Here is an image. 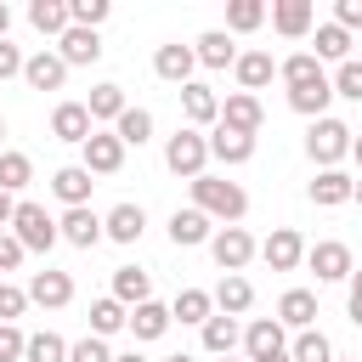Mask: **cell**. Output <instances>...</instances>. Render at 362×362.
Returning a JSON list of instances; mask_svg holds the SVG:
<instances>
[{
    "mask_svg": "<svg viewBox=\"0 0 362 362\" xmlns=\"http://www.w3.org/2000/svg\"><path fill=\"white\" fill-rule=\"evenodd\" d=\"M351 204H362V175H356V187H351Z\"/></svg>",
    "mask_w": 362,
    "mask_h": 362,
    "instance_id": "56",
    "label": "cell"
},
{
    "mask_svg": "<svg viewBox=\"0 0 362 362\" xmlns=\"http://www.w3.org/2000/svg\"><path fill=\"white\" fill-rule=\"evenodd\" d=\"M79 153H85L79 164H85L90 175H119V164H124V141H119L113 130H90V141H85Z\"/></svg>",
    "mask_w": 362,
    "mask_h": 362,
    "instance_id": "7",
    "label": "cell"
},
{
    "mask_svg": "<svg viewBox=\"0 0 362 362\" xmlns=\"http://www.w3.org/2000/svg\"><path fill=\"white\" fill-rule=\"evenodd\" d=\"M288 362H334V345H328V334H317V328H305V334L294 339V351H288Z\"/></svg>",
    "mask_w": 362,
    "mask_h": 362,
    "instance_id": "42",
    "label": "cell"
},
{
    "mask_svg": "<svg viewBox=\"0 0 362 362\" xmlns=\"http://www.w3.org/2000/svg\"><path fill=\"white\" fill-rule=\"evenodd\" d=\"M6 28H11V6L0 0V40H6Z\"/></svg>",
    "mask_w": 362,
    "mask_h": 362,
    "instance_id": "53",
    "label": "cell"
},
{
    "mask_svg": "<svg viewBox=\"0 0 362 362\" xmlns=\"http://www.w3.org/2000/svg\"><path fill=\"white\" fill-rule=\"evenodd\" d=\"M113 300L130 311V305H141V300H153V277L141 272V266H119L113 272Z\"/></svg>",
    "mask_w": 362,
    "mask_h": 362,
    "instance_id": "28",
    "label": "cell"
},
{
    "mask_svg": "<svg viewBox=\"0 0 362 362\" xmlns=\"http://www.w3.org/2000/svg\"><path fill=\"white\" fill-rule=\"evenodd\" d=\"M130 102H124V85H96L90 90V102H85V113H90V124H119V113H124Z\"/></svg>",
    "mask_w": 362,
    "mask_h": 362,
    "instance_id": "31",
    "label": "cell"
},
{
    "mask_svg": "<svg viewBox=\"0 0 362 362\" xmlns=\"http://www.w3.org/2000/svg\"><path fill=\"white\" fill-rule=\"evenodd\" d=\"M209 300H215V311H221V317H243V311L255 305V283H249L243 272H226V277L215 283V294H209Z\"/></svg>",
    "mask_w": 362,
    "mask_h": 362,
    "instance_id": "18",
    "label": "cell"
},
{
    "mask_svg": "<svg viewBox=\"0 0 362 362\" xmlns=\"http://www.w3.org/2000/svg\"><path fill=\"white\" fill-rule=\"evenodd\" d=\"M28 300H34V305H45V311H62V305L74 300V277L45 266V272H34V283H28Z\"/></svg>",
    "mask_w": 362,
    "mask_h": 362,
    "instance_id": "17",
    "label": "cell"
},
{
    "mask_svg": "<svg viewBox=\"0 0 362 362\" xmlns=\"http://www.w3.org/2000/svg\"><path fill=\"white\" fill-rule=\"evenodd\" d=\"M209 238H215V221H209L204 209L187 204V209L170 215V243H175V249H198V243H209Z\"/></svg>",
    "mask_w": 362,
    "mask_h": 362,
    "instance_id": "12",
    "label": "cell"
},
{
    "mask_svg": "<svg viewBox=\"0 0 362 362\" xmlns=\"http://www.w3.org/2000/svg\"><path fill=\"white\" fill-rule=\"evenodd\" d=\"M28 311V288H17V283H0V322H17Z\"/></svg>",
    "mask_w": 362,
    "mask_h": 362,
    "instance_id": "45",
    "label": "cell"
},
{
    "mask_svg": "<svg viewBox=\"0 0 362 362\" xmlns=\"http://www.w3.org/2000/svg\"><path fill=\"white\" fill-rule=\"evenodd\" d=\"M277 74H283V85H288V90H294V85H317V79H328V74H322V62H317L311 51H294L288 62H277Z\"/></svg>",
    "mask_w": 362,
    "mask_h": 362,
    "instance_id": "36",
    "label": "cell"
},
{
    "mask_svg": "<svg viewBox=\"0 0 362 362\" xmlns=\"http://www.w3.org/2000/svg\"><path fill=\"white\" fill-rule=\"evenodd\" d=\"M209 158H221V164H249V158H255V136L215 124V130H209Z\"/></svg>",
    "mask_w": 362,
    "mask_h": 362,
    "instance_id": "23",
    "label": "cell"
},
{
    "mask_svg": "<svg viewBox=\"0 0 362 362\" xmlns=\"http://www.w3.org/2000/svg\"><path fill=\"white\" fill-rule=\"evenodd\" d=\"M238 339H243V334H238V317H221V311H215V317L204 322V351H209V356H232Z\"/></svg>",
    "mask_w": 362,
    "mask_h": 362,
    "instance_id": "34",
    "label": "cell"
},
{
    "mask_svg": "<svg viewBox=\"0 0 362 362\" xmlns=\"http://www.w3.org/2000/svg\"><path fill=\"white\" fill-rule=\"evenodd\" d=\"M57 238H68L74 249H96V243H102V215H96L90 204H79V209H62V221H57Z\"/></svg>",
    "mask_w": 362,
    "mask_h": 362,
    "instance_id": "11",
    "label": "cell"
},
{
    "mask_svg": "<svg viewBox=\"0 0 362 362\" xmlns=\"http://www.w3.org/2000/svg\"><path fill=\"white\" fill-rule=\"evenodd\" d=\"M334 23L351 34V28H362V0H334Z\"/></svg>",
    "mask_w": 362,
    "mask_h": 362,
    "instance_id": "48",
    "label": "cell"
},
{
    "mask_svg": "<svg viewBox=\"0 0 362 362\" xmlns=\"http://www.w3.org/2000/svg\"><path fill=\"white\" fill-rule=\"evenodd\" d=\"M28 23H34L40 34L62 40V34H68V0H34V6H28Z\"/></svg>",
    "mask_w": 362,
    "mask_h": 362,
    "instance_id": "32",
    "label": "cell"
},
{
    "mask_svg": "<svg viewBox=\"0 0 362 362\" xmlns=\"http://www.w3.org/2000/svg\"><path fill=\"white\" fill-rule=\"evenodd\" d=\"M351 322L362 328V272H351Z\"/></svg>",
    "mask_w": 362,
    "mask_h": 362,
    "instance_id": "51",
    "label": "cell"
},
{
    "mask_svg": "<svg viewBox=\"0 0 362 362\" xmlns=\"http://www.w3.org/2000/svg\"><path fill=\"white\" fill-rule=\"evenodd\" d=\"M351 158H356V164H362V136H351Z\"/></svg>",
    "mask_w": 362,
    "mask_h": 362,
    "instance_id": "55",
    "label": "cell"
},
{
    "mask_svg": "<svg viewBox=\"0 0 362 362\" xmlns=\"http://www.w3.org/2000/svg\"><path fill=\"white\" fill-rule=\"evenodd\" d=\"M28 181H34L28 153H0V192H23Z\"/></svg>",
    "mask_w": 362,
    "mask_h": 362,
    "instance_id": "40",
    "label": "cell"
},
{
    "mask_svg": "<svg viewBox=\"0 0 362 362\" xmlns=\"http://www.w3.org/2000/svg\"><path fill=\"white\" fill-rule=\"evenodd\" d=\"M23 345H28V334L17 322H0V362H23Z\"/></svg>",
    "mask_w": 362,
    "mask_h": 362,
    "instance_id": "47",
    "label": "cell"
},
{
    "mask_svg": "<svg viewBox=\"0 0 362 362\" xmlns=\"http://www.w3.org/2000/svg\"><path fill=\"white\" fill-rule=\"evenodd\" d=\"M90 187H96V181H90V170H85V164H62V170L51 175V192H57V198H62L68 209L90 204Z\"/></svg>",
    "mask_w": 362,
    "mask_h": 362,
    "instance_id": "24",
    "label": "cell"
},
{
    "mask_svg": "<svg viewBox=\"0 0 362 362\" xmlns=\"http://www.w3.org/2000/svg\"><path fill=\"white\" fill-rule=\"evenodd\" d=\"M311 17H317L311 0H277V6H272V28H277L283 40H305V34H311Z\"/></svg>",
    "mask_w": 362,
    "mask_h": 362,
    "instance_id": "22",
    "label": "cell"
},
{
    "mask_svg": "<svg viewBox=\"0 0 362 362\" xmlns=\"http://www.w3.org/2000/svg\"><path fill=\"white\" fill-rule=\"evenodd\" d=\"M351 124L345 119H311V130H305V153H311V164H322V170H339V158L351 153Z\"/></svg>",
    "mask_w": 362,
    "mask_h": 362,
    "instance_id": "2",
    "label": "cell"
},
{
    "mask_svg": "<svg viewBox=\"0 0 362 362\" xmlns=\"http://www.w3.org/2000/svg\"><path fill=\"white\" fill-rule=\"evenodd\" d=\"M192 68H198V57H192V45H181V40H170V45L153 51V74H158L164 85H192Z\"/></svg>",
    "mask_w": 362,
    "mask_h": 362,
    "instance_id": "9",
    "label": "cell"
},
{
    "mask_svg": "<svg viewBox=\"0 0 362 362\" xmlns=\"http://www.w3.org/2000/svg\"><path fill=\"white\" fill-rule=\"evenodd\" d=\"M164 362H192V356H164Z\"/></svg>",
    "mask_w": 362,
    "mask_h": 362,
    "instance_id": "58",
    "label": "cell"
},
{
    "mask_svg": "<svg viewBox=\"0 0 362 362\" xmlns=\"http://www.w3.org/2000/svg\"><path fill=\"white\" fill-rule=\"evenodd\" d=\"M328 102H334V85H328V79H317V85H294V90H288V107L305 113V119H328Z\"/></svg>",
    "mask_w": 362,
    "mask_h": 362,
    "instance_id": "29",
    "label": "cell"
},
{
    "mask_svg": "<svg viewBox=\"0 0 362 362\" xmlns=\"http://www.w3.org/2000/svg\"><path fill=\"white\" fill-rule=\"evenodd\" d=\"M175 317H181V322H198V328H204V322L215 317V300H209L204 288H181V294H175V305H170V322H175Z\"/></svg>",
    "mask_w": 362,
    "mask_h": 362,
    "instance_id": "33",
    "label": "cell"
},
{
    "mask_svg": "<svg viewBox=\"0 0 362 362\" xmlns=\"http://www.w3.org/2000/svg\"><path fill=\"white\" fill-rule=\"evenodd\" d=\"M113 362H147V356H141V351H119Z\"/></svg>",
    "mask_w": 362,
    "mask_h": 362,
    "instance_id": "54",
    "label": "cell"
},
{
    "mask_svg": "<svg viewBox=\"0 0 362 362\" xmlns=\"http://www.w3.org/2000/svg\"><path fill=\"white\" fill-rule=\"evenodd\" d=\"M351 187H356V175H345V170H317V181H311V204L339 209V204H351Z\"/></svg>",
    "mask_w": 362,
    "mask_h": 362,
    "instance_id": "26",
    "label": "cell"
},
{
    "mask_svg": "<svg viewBox=\"0 0 362 362\" xmlns=\"http://www.w3.org/2000/svg\"><path fill=\"white\" fill-rule=\"evenodd\" d=\"M23 79H28V90H62L68 62L57 51H34V57H23Z\"/></svg>",
    "mask_w": 362,
    "mask_h": 362,
    "instance_id": "14",
    "label": "cell"
},
{
    "mask_svg": "<svg viewBox=\"0 0 362 362\" xmlns=\"http://www.w3.org/2000/svg\"><path fill=\"white\" fill-rule=\"evenodd\" d=\"M68 362H113V351H107V339L85 334L79 345H68Z\"/></svg>",
    "mask_w": 362,
    "mask_h": 362,
    "instance_id": "46",
    "label": "cell"
},
{
    "mask_svg": "<svg viewBox=\"0 0 362 362\" xmlns=\"http://www.w3.org/2000/svg\"><path fill=\"white\" fill-rule=\"evenodd\" d=\"M136 339H158L164 328H170V305H158V300H141V305H130V322H124Z\"/></svg>",
    "mask_w": 362,
    "mask_h": 362,
    "instance_id": "30",
    "label": "cell"
},
{
    "mask_svg": "<svg viewBox=\"0 0 362 362\" xmlns=\"http://www.w3.org/2000/svg\"><path fill=\"white\" fill-rule=\"evenodd\" d=\"M221 362H232V356H221Z\"/></svg>",
    "mask_w": 362,
    "mask_h": 362,
    "instance_id": "60",
    "label": "cell"
},
{
    "mask_svg": "<svg viewBox=\"0 0 362 362\" xmlns=\"http://www.w3.org/2000/svg\"><path fill=\"white\" fill-rule=\"evenodd\" d=\"M107 0H68V23L74 28H96V23H107Z\"/></svg>",
    "mask_w": 362,
    "mask_h": 362,
    "instance_id": "43",
    "label": "cell"
},
{
    "mask_svg": "<svg viewBox=\"0 0 362 362\" xmlns=\"http://www.w3.org/2000/svg\"><path fill=\"white\" fill-rule=\"evenodd\" d=\"M11 215H17V198H11V192H0V232L11 226Z\"/></svg>",
    "mask_w": 362,
    "mask_h": 362,
    "instance_id": "52",
    "label": "cell"
},
{
    "mask_svg": "<svg viewBox=\"0 0 362 362\" xmlns=\"http://www.w3.org/2000/svg\"><path fill=\"white\" fill-rule=\"evenodd\" d=\"M141 232H147L141 204H113V209L102 215V238H113V243H136Z\"/></svg>",
    "mask_w": 362,
    "mask_h": 362,
    "instance_id": "21",
    "label": "cell"
},
{
    "mask_svg": "<svg viewBox=\"0 0 362 362\" xmlns=\"http://www.w3.org/2000/svg\"><path fill=\"white\" fill-rule=\"evenodd\" d=\"M266 23V6L260 0H232L226 6V34H249V28H260Z\"/></svg>",
    "mask_w": 362,
    "mask_h": 362,
    "instance_id": "41",
    "label": "cell"
},
{
    "mask_svg": "<svg viewBox=\"0 0 362 362\" xmlns=\"http://www.w3.org/2000/svg\"><path fill=\"white\" fill-rule=\"evenodd\" d=\"M277 322H283V328H300V334H305V328L317 322V294H311V288H288V294L277 300Z\"/></svg>",
    "mask_w": 362,
    "mask_h": 362,
    "instance_id": "27",
    "label": "cell"
},
{
    "mask_svg": "<svg viewBox=\"0 0 362 362\" xmlns=\"http://www.w3.org/2000/svg\"><path fill=\"white\" fill-rule=\"evenodd\" d=\"M192 209H204L209 221H221V226H238L243 215H249V192L238 187V181H226V175H198L192 181Z\"/></svg>",
    "mask_w": 362,
    "mask_h": 362,
    "instance_id": "1",
    "label": "cell"
},
{
    "mask_svg": "<svg viewBox=\"0 0 362 362\" xmlns=\"http://www.w3.org/2000/svg\"><path fill=\"white\" fill-rule=\"evenodd\" d=\"M243 351H249V362L283 356V351H288V345H283V322H277V317H255V322L243 328Z\"/></svg>",
    "mask_w": 362,
    "mask_h": 362,
    "instance_id": "19",
    "label": "cell"
},
{
    "mask_svg": "<svg viewBox=\"0 0 362 362\" xmlns=\"http://www.w3.org/2000/svg\"><path fill=\"white\" fill-rule=\"evenodd\" d=\"M215 124H226V130H243V136H260V124H266V113H260V96H249V90H232L226 102H221V119Z\"/></svg>",
    "mask_w": 362,
    "mask_h": 362,
    "instance_id": "10",
    "label": "cell"
},
{
    "mask_svg": "<svg viewBox=\"0 0 362 362\" xmlns=\"http://www.w3.org/2000/svg\"><path fill=\"white\" fill-rule=\"evenodd\" d=\"M209 255H215V266H221V272H243V266L260 255V243H255L243 226H221V232L209 238Z\"/></svg>",
    "mask_w": 362,
    "mask_h": 362,
    "instance_id": "5",
    "label": "cell"
},
{
    "mask_svg": "<svg viewBox=\"0 0 362 362\" xmlns=\"http://www.w3.org/2000/svg\"><path fill=\"white\" fill-rule=\"evenodd\" d=\"M305 266L317 272V283H345L356 266H351V249L339 243V238H322V243H311L305 249Z\"/></svg>",
    "mask_w": 362,
    "mask_h": 362,
    "instance_id": "6",
    "label": "cell"
},
{
    "mask_svg": "<svg viewBox=\"0 0 362 362\" xmlns=\"http://www.w3.org/2000/svg\"><path fill=\"white\" fill-rule=\"evenodd\" d=\"M90 113H85V102H57V113H51V136L57 141H74V147H85L90 141Z\"/></svg>",
    "mask_w": 362,
    "mask_h": 362,
    "instance_id": "16",
    "label": "cell"
},
{
    "mask_svg": "<svg viewBox=\"0 0 362 362\" xmlns=\"http://www.w3.org/2000/svg\"><path fill=\"white\" fill-rule=\"evenodd\" d=\"M11 74H23V51L11 40H0V79H11Z\"/></svg>",
    "mask_w": 362,
    "mask_h": 362,
    "instance_id": "50",
    "label": "cell"
},
{
    "mask_svg": "<svg viewBox=\"0 0 362 362\" xmlns=\"http://www.w3.org/2000/svg\"><path fill=\"white\" fill-rule=\"evenodd\" d=\"M23 362H68V339L62 334H28V345H23Z\"/></svg>",
    "mask_w": 362,
    "mask_h": 362,
    "instance_id": "39",
    "label": "cell"
},
{
    "mask_svg": "<svg viewBox=\"0 0 362 362\" xmlns=\"http://www.w3.org/2000/svg\"><path fill=\"white\" fill-rule=\"evenodd\" d=\"M23 255H28V249H23L11 232H0V272H17V266H23Z\"/></svg>",
    "mask_w": 362,
    "mask_h": 362,
    "instance_id": "49",
    "label": "cell"
},
{
    "mask_svg": "<svg viewBox=\"0 0 362 362\" xmlns=\"http://www.w3.org/2000/svg\"><path fill=\"white\" fill-rule=\"evenodd\" d=\"M334 85V96H345V102H362V62L351 57V62H339V74L328 79Z\"/></svg>",
    "mask_w": 362,
    "mask_h": 362,
    "instance_id": "44",
    "label": "cell"
},
{
    "mask_svg": "<svg viewBox=\"0 0 362 362\" xmlns=\"http://www.w3.org/2000/svg\"><path fill=\"white\" fill-rule=\"evenodd\" d=\"M0 141H6V119H0Z\"/></svg>",
    "mask_w": 362,
    "mask_h": 362,
    "instance_id": "59",
    "label": "cell"
},
{
    "mask_svg": "<svg viewBox=\"0 0 362 362\" xmlns=\"http://www.w3.org/2000/svg\"><path fill=\"white\" fill-rule=\"evenodd\" d=\"M192 57H198L204 68H232V62H238V45H232L226 28H209V34L192 40Z\"/></svg>",
    "mask_w": 362,
    "mask_h": 362,
    "instance_id": "25",
    "label": "cell"
},
{
    "mask_svg": "<svg viewBox=\"0 0 362 362\" xmlns=\"http://www.w3.org/2000/svg\"><path fill=\"white\" fill-rule=\"evenodd\" d=\"M57 57H62L68 68H90V62L102 57V34H96V28H74V23H68V34L57 40Z\"/></svg>",
    "mask_w": 362,
    "mask_h": 362,
    "instance_id": "13",
    "label": "cell"
},
{
    "mask_svg": "<svg viewBox=\"0 0 362 362\" xmlns=\"http://www.w3.org/2000/svg\"><path fill=\"white\" fill-rule=\"evenodd\" d=\"M164 164H170L175 175L198 181L204 164H209V136H204V130H175V136L164 141Z\"/></svg>",
    "mask_w": 362,
    "mask_h": 362,
    "instance_id": "3",
    "label": "cell"
},
{
    "mask_svg": "<svg viewBox=\"0 0 362 362\" xmlns=\"http://www.w3.org/2000/svg\"><path fill=\"white\" fill-rule=\"evenodd\" d=\"M113 136H119L124 147H141V141L153 136V113H147V107H124L119 124H113Z\"/></svg>",
    "mask_w": 362,
    "mask_h": 362,
    "instance_id": "37",
    "label": "cell"
},
{
    "mask_svg": "<svg viewBox=\"0 0 362 362\" xmlns=\"http://www.w3.org/2000/svg\"><path fill=\"white\" fill-rule=\"evenodd\" d=\"M232 74H238V85L255 96V90H266V85L277 79V62H272V51H238Z\"/></svg>",
    "mask_w": 362,
    "mask_h": 362,
    "instance_id": "20",
    "label": "cell"
},
{
    "mask_svg": "<svg viewBox=\"0 0 362 362\" xmlns=\"http://www.w3.org/2000/svg\"><path fill=\"white\" fill-rule=\"evenodd\" d=\"M181 113H187V130H204V124L221 119V96L192 79V85H181Z\"/></svg>",
    "mask_w": 362,
    "mask_h": 362,
    "instance_id": "15",
    "label": "cell"
},
{
    "mask_svg": "<svg viewBox=\"0 0 362 362\" xmlns=\"http://www.w3.org/2000/svg\"><path fill=\"white\" fill-rule=\"evenodd\" d=\"M260 362H288V351H283V356H260Z\"/></svg>",
    "mask_w": 362,
    "mask_h": 362,
    "instance_id": "57",
    "label": "cell"
},
{
    "mask_svg": "<svg viewBox=\"0 0 362 362\" xmlns=\"http://www.w3.org/2000/svg\"><path fill=\"white\" fill-rule=\"evenodd\" d=\"M124 322H130V311H124V305H119V300H113V294H107V300H96V305H90V334H96V339H107V334H119V328H124Z\"/></svg>",
    "mask_w": 362,
    "mask_h": 362,
    "instance_id": "38",
    "label": "cell"
},
{
    "mask_svg": "<svg viewBox=\"0 0 362 362\" xmlns=\"http://www.w3.org/2000/svg\"><path fill=\"white\" fill-rule=\"evenodd\" d=\"M11 238L23 243V249H34V255H51V243H57V221L45 215V204H17V215H11Z\"/></svg>",
    "mask_w": 362,
    "mask_h": 362,
    "instance_id": "4",
    "label": "cell"
},
{
    "mask_svg": "<svg viewBox=\"0 0 362 362\" xmlns=\"http://www.w3.org/2000/svg\"><path fill=\"white\" fill-rule=\"evenodd\" d=\"M317 62H351V34L339 28V23H322L317 28V51H311Z\"/></svg>",
    "mask_w": 362,
    "mask_h": 362,
    "instance_id": "35",
    "label": "cell"
},
{
    "mask_svg": "<svg viewBox=\"0 0 362 362\" xmlns=\"http://www.w3.org/2000/svg\"><path fill=\"white\" fill-rule=\"evenodd\" d=\"M260 260H266L272 272H294V266L305 260V238H300L294 226H272V238L260 243Z\"/></svg>",
    "mask_w": 362,
    "mask_h": 362,
    "instance_id": "8",
    "label": "cell"
}]
</instances>
